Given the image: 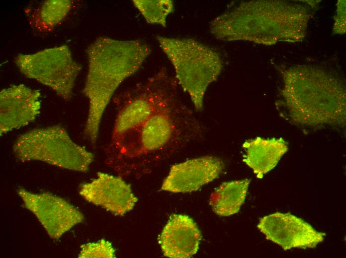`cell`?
<instances>
[{
    "label": "cell",
    "mask_w": 346,
    "mask_h": 258,
    "mask_svg": "<svg viewBox=\"0 0 346 258\" xmlns=\"http://www.w3.org/2000/svg\"><path fill=\"white\" fill-rule=\"evenodd\" d=\"M242 146L245 150L243 162L260 179L276 166L288 150L287 143L282 138L264 139L257 137L246 141Z\"/></svg>",
    "instance_id": "cell-13"
},
{
    "label": "cell",
    "mask_w": 346,
    "mask_h": 258,
    "mask_svg": "<svg viewBox=\"0 0 346 258\" xmlns=\"http://www.w3.org/2000/svg\"><path fill=\"white\" fill-rule=\"evenodd\" d=\"M115 252L110 242L101 239L95 243H89L81 246L79 258H115Z\"/></svg>",
    "instance_id": "cell-17"
},
{
    "label": "cell",
    "mask_w": 346,
    "mask_h": 258,
    "mask_svg": "<svg viewBox=\"0 0 346 258\" xmlns=\"http://www.w3.org/2000/svg\"><path fill=\"white\" fill-rule=\"evenodd\" d=\"M282 94L289 119L296 125H345V92L336 79L323 74L288 73Z\"/></svg>",
    "instance_id": "cell-3"
},
{
    "label": "cell",
    "mask_w": 346,
    "mask_h": 258,
    "mask_svg": "<svg viewBox=\"0 0 346 258\" xmlns=\"http://www.w3.org/2000/svg\"><path fill=\"white\" fill-rule=\"evenodd\" d=\"M266 239L284 251L292 248L313 249L324 240L326 234L314 229L303 219L279 212L260 218L257 225Z\"/></svg>",
    "instance_id": "cell-8"
},
{
    "label": "cell",
    "mask_w": 346,
    "mask_h": 258,
    "mask_svg": "<svg viewBox=\"0 0 346 258\" xmlns=\"http://www.w3.org/2000/svg\"><path fill=\"white\" fill-rule=\"evenodd\" d=\"M156 39L173 65L178 84L189 95L196 109L201 111L207 88L223 68L220 56L193 39L160 35Z\"/></svg>",
    "instance_id": "cell-4"
},
{
    "label": "cell",
    "mask_w": 346,
    "mask_h": 258,
    "mask_svg": "<svg viewBox=\"0 0 346 258\" xmlns=\"http://www.w3.org/2000/svg\"><path fill=\"white\" fill-rule=\"evenodd\" d=\"M251 180L248 179L222 183L211 194L209 204L213 211L221 216L239 212L247 195Z\"/></svg>",
    "instance_id": "cell-14"
},
{
    "label": "cell",
    "mask_w": 346,
    "mask_h": 258,
    "mask_svg": "<svg viewBox=\"0 0 346 258\" xmlns=\"http://www.w3.org/2000/svg\"><path fill=\"white\" fill-rule=\"evenodd\" d=\"M13 152L21 162L40 161L60 168L86 173L94 155L75 143L61 126L34 129L15 141Z\"/></svg>",
    "instance_id": "cell-5"
},
{
    "label": "cell",
    "mask_w": 346,
    "mask_h": 258,
    "mask_svg": "<svg viewBox=\"0 0 346 258\" xmlns=\"http://www.w3.org/2000/svg\"><path fill=\"white\" fill-rule=\"evenodd\" d=\"M176 82L162 67L115 98L109 162L144 159L190 136L191 114Z\"/></svg>",
    "instance_id": "cell-1"
},
{
    "label": "cell",
    "mask_w": 346,
    "mask_h": 258,
    "mask_svg": "<svg viewBox=\"0 0 346 258\" xmlns=\"http://www.w3.org/2000/svg\"><path fill=\"white\" fill-rule=\"evenodd\" d=\"M86 53L88 69L83 93L89 105L84 134L94 144L103 113L114 92L125 79L140 69L151 49L139 40L100 37L88 47Z\"/></svg>",
    "instance_id": "cell-2"
},
{
    "label": "cell",
    "mask_w": 346,
    "mask_h": 258,
    "mask_svg": "<svg viewBox=\"0 0 346 258\" xmlns=\"http://www.w3.org/2000/svg\"><path fill=\"white\" fill-rule=\"evenodd\" d=\"M17 192L24 207L35 216L53 239H58L84 219L80 210L59 196L32 193L22 188Z\"/></svg>",
    "instance_id": "cell-7"
},
{
    "label": "cell",
    "mask_w": 346,
    "mask_h": 258,
    "mask_svg": "<svg viewBox=\"0 0 346 258\" xmlns=\"http://www.w3.org/2000/svg\"><path fill=\"white\" fill-rule=\"evenodd\" d=\"M79 194L86 201L120 216L132 210L138 200L130 185L121 177L103 172H98L95 179L83 184Z\"/></svg>",
    "instance_id": "cell-9"
},
{
    "label": "cell",
    "mask_w": 346,
    "mask_h": 258,
    "mask_svg": "<svg viewBox=\"0 0 346 258\" xmlns=\"http://www.w3.org/2000/svg\"><path fill=\"white\" fill-rule=\"evenodd\" d=\"M223 168L222 161L213 156H203L175 164L171 167L161 189L173 193L195 191L217 178Z\"/></svg>",
    "instance_id": "cell-11"
},
{
    "label": "cell",
    "mask_w": 346,
    "mask_h": 258,
    "mask_svg": "<svg viewBox=\"0 0 346 258\" xmlns=\"http://www.w3.org/2000/svg\"><path fill=\"white\" fill-rule=\"evenodd\" d=\"M72 6L69 0H48L34 7H27L25 14L30 25L42 32L50 31L66 18Z\"/></svg>",
    "instance_id": "cell-15"
},
{
    "label": "cell",
    "mask_w": 346,
    "mask_h": 258,
    "mask_svg": "<svg viewBox=\"0 0 346 258\" xmlns=\"http://www.w3.org/2000/svg\"><path fill=\"white\" fill-rule=\"evenodd\" d=\"M132 2L148 23L163 27L166 26L167 17L174 9L171 0H133Z\"/></svg>",
    "instance_id": "cell-16"
},
{
    "label": "cell",
    "mask_w": 346,
    "mask_h": 258,
    "mask_svg": "<svg viewBox=\"0 0 346 258\" xmlns=\"http://www.w3.org/2000/svg\"><path fill=\"white\" fill-rule=\"evenodd\" d=\"M41 93L24 84L12 85L0 92V135L25 126L40 114Z\"/></svg>",
    "instance_id": "cell-10"
},
{
    "label": "cell",
    "mask_w": 346,
    "mask_h": 258,
    "mask_svg": "<svg viewBox=\"0 0 346 258\" xmlns=\"http://www.w3.org/2000/svg\"><path fill=\"white\" fill-rule=\"evenodd\" d=\"M14 63L26 77L49 87L65 101L72 98L76 80L82 67L73 60L67 45L32 54H19Z\"/></svg>",
    "instance_id": "cell-6"
},
{
    "label": "cell",
    "mask_w": 346,
    "mask_h": 258,
    "mask_svg": "<svg viewBox=\"0 0 346 258\" xmlns=\"http://www.w3.org/2000/svg\"><path fill=\"white\" fill-rule=\"evenodd\" d=\"M201 233L186 215L173 214L159 237L164 255L171 258H188L197 252Z\"/></svg>",
    "instance_id": "cell-12"
}]
</instances>
